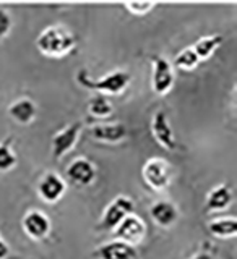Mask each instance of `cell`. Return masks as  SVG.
<instances>
[{
    "label": "cell",
    "mask_w": 237,
    "mask_h": 259,
    "mask_svg": "<svg viewBox=\"0 0 237 259\" xmlns=\"http://www.w3.org/2000/svg\"><path fill=\"white\" fill-rule=\"evenodd\" d=\"M174 167L162 157H151L142 167V177L145 183L154 191H162L173 182Z\"/></svg>",
    "instance_id": "obj_3"
},
{
    "label": "cell",
    "mask_w": 237,
    "mask_h": 259,
    "mask_svg": "<svg viewBox=\"0 0 237 259\" xmlns=\"http://www.w3.org/2000/svg\"><path fill=\"white\" fill-rule=\"evenodd\" d=\"M208 230L216 238H232L237 233V219L234 215L216 217L208 224Z\"/></svg>",
    "instance_id": "obj_17"
},
{
    "label": "cell",
    "mask_w": 237,
    "mask_h": 259,
    "mask_svg": "<svg viewBox=\"0 0 237 259\" xmlns=\"http://www.w3.org/2000/svg\"><path fill=\"white\" fill-rule=\"evenodd\" d=\"M8 254H10V246H8L7 240L0 235V259H5Z\"/></svg>",
    "instance_id": "obj_24"
},
{
    "label": "cell",
    "mask_w": 237,
    "mask_h": 259,
    "mask_svg": "<svg viewBox=\"0 0 237 259\" xmlns=\"http://www.w3.org/2000/svg\"><path fill=\"white\" fill-rule=\"evenodd\" d=\"M151 133L159 146H162L166 151L176 149V136L174 130L171 126L167 115L164 110H156L151 117Z\"/></svg>",
    "instance_id": "obj_11"
},
{
    "label": "cell",
    "mask_w": 237,
    "mask_h": 259,
    "mask_svg": "<svg viewBox=\"0 0 237 259\" xmlns=\"http://www.w3.org/2000/svg\"><path fill=\"white\" fill-rule=\"evenodd\" d=\"M77 46L75 34L63 24H51L44 28L36 37L38 51L52 59H60V57L70 54Z\"/></svg>",
    "instance_id": "obj_1"
},
{
    "label": "cell",
    "mask_w": 237,
    "mask_h": 259,
    "mask_svg": "<svg viewBox=\"0 0 237 259\" xmlns=\"http://www.w3.org/2000/svg\"><path fill=\"white\" fill-rule=\"evenodd\" d=\"M154 7H156L154 2H125L124 4V8L128 13L138 15V16L148 15Z\"/></svg>",
    "instance_id": "obj_22"
},
{
    "label": "cell",
    "mask_w": 237,
    "mask_h": 259,
    "mask_svg": "<svg viewBox=\"0 0 237 259\" xmlns=\"http://www.w3.org/2000/svg\"><path fill=\"white\" fill-rule=\"evenodd\" d=\"M94 254L97 259H138L137 246H132L116 238L103 243Z\"/></svg>",
    "instance_id": "obj_13"
},
{
    "label": "cell",
    "mask_w": 237,
    "mask_h": 259,
    "mask_svg": "<svg viewBox=\"0 0 237 259\" xmlns=\"http://www.w3.org/2000/svg\"><path fill=\"white\" fill-rule=\"evenodd\" d=\"M12 26H13V18L10 12H8L7 8L0 7V39H4L10 34Z\"/></svg>",
    "instance_id": "obj_23"
},
{
    "label": "cell",
    "mask_w": 237,
    "mask_h": 259,
    "mask_svg": "<svg viewBox=\"0 0 237 259\" xmlns=\"http://www.w3.org/2000/svg\"><path fill=\"white\" fill-rule=\"evenodd\" d=\"M232 190L227 183H219L215 188H211L205 199L207 212H221L232 204Z\"/></svg>",
    "instance_id": "obj_16"
},
{
    "label": "cell",
    "mask_w": 237,
    "mask_h": 259,
    "mask_svg": "<svg viewBox=\"0 0 237 259\" xmlns=\"http://www.w3.org/2000/svg\"><path fill=\"white\" fill-rule=\"evenodd\" d=\"M65 191H67V182L57 172H46L39 178L38 194L41 199L49 202V204L59 201L65 194Z\"/></svg>",
    "instance_id": "obj_10"
},
{
    "label": "cell",
    "mask_w": 237,
    "mask_h": 259,
    "mask_svg": "<svg viewBox=\"0 0 237 259\" xmlns=\"http://www.w3.org/2000/svg\"><path fill=\"white\" fill-rule=\"evenodd\" d=\"M198 63H200V59L197 57V54L193 52V49H192V46H190V47L182 49V51L176 55L173 67H177V68H181V70L189 71V70L197 68V67H198Z\"/></svg>",
    "instance_id": "obj_21"
},
{
    "label": "cell",
    "mask_w": 237,
    "mask_h": 259,
    "mask_svg": "<svg viewBox=\"0 0 237 259\" xmlns=\"http://www.w3.org/2000/svg\"><path fill=\"white\" fill-rule=\"evenodd\" d=\"M128 130L124 123L120 121H112V123H99L94 125L89 130V135L94 138L96 141L101 143H111V144H117L120 141H124L127 138Z\"/></svg>",
    "instance_id": "obj_14"
},
{
    "label": "cell",
    "mask_w": 237,
    "mask_h": 259,
    "mask_svg": "<svg viewBox=\"0 0 237 259\" xmlns=\"http://www.w3.org/2000/svg\"><path fill=\"white\" fill-rule=\"evenodd\" d=\"M88 112H89V115H93V117L106 118L112 115L114 105L106 96L94 94L93 97H89V101H88Z\"/></svg>",
    "instance_id": "obj_19"
},
{
    "label": "cell",
    "mask_w": 237,
    "mask_h": 259,
    "mask_svg": "<svg viewBox=\"0 0 237 259\" xmlns=\"http://www.w3.org/2000/svg\"><path fill=\"white\" fill-rule=\"evenodd\" d=\"M151 89L154 94L164 96L167 94L174 86L176 75H174V67L166 57L162 55H153L151 57Z\"/></svg>",
    "instance_id": "obj_5"
},
{
    "label": "cell",
    "mask_w": 237,
    "mask_h": 259,
    "mask_svg": "<svg viewBox=\"0 0 237 259\" xmlns=\"http://www.w3.org/2000/svg\"><path fill=\"white\" fill-rule=\"evenodd\" d=\"M13 136H7L0 141V172H8L16 164H18V157L12 149Z\"/></svg>",
    "instance_id": "obj_20"
},
{
    "label": "cell",
    "mask_w": 237,
    "mask_h": 259,
    "mask_svg": "<svg viewBox=\"0 0 237 259\" xmlns=\"http://www.w3.org/2000/svg\"><path fill=\"white\" fill-rule=\"evenodd\" d=\"M150 217L156 225L169 229L179 221V207L169 199H158L150 206Z\"/></svg>",
    "instance_id": "obj_12"
},
{
    "label": "cell",
    "mask_w": 237,
    "mask_h": 259,
    "mask_svg": "<svg viewBox=\"0 0 237 259\" xmlns=\"http://www.w3.org/2000/svg\"><path fill=\"white\" fill-rule=\"evenodd\" d=\"M8 117L20 125H29L36 118L38 105L31 97H18L8 105Z\"/></svg>",
    "instance_id": "obj_15"
},
{
    "label": "cell",
    "mask_w": 237,
    "mask_h": 259,
    "mask_svg": "<svg viewBox=\"0 0 237 259\" xmlns=\"http://www.w3.org/2000/svg\"><path fill=\"white\" fill-rule=\"evenodd\" d=\"M96 174H97V170H96L94 162H91L85 156H80L70 160L67 170H65L67 180L72 185L80 186V188H85V186L91 185L96 180Z\"/></svg>",
    "instance_id": "obj_8"
},
{
    "label": "cell",
    "mask_w": 237,
    "mask_h": 259,
    "mask_svg": "<svg viewBox=\"0 0 237 259\" xmlns=\"http://www.w3.org/2000/svg\"><path fill=\"white\" fill-rule=\"evenodd\" d=\"M21 227L29 238L41 241V240L47 238V235L51 233L52 224H51V219H49V215L44 212V210L29 209L21 219Z\"/></svg>",
    "instance_id": "obj_9"
},
{
    "label": "cell",
    "mask_w": 237,
    "mask_h": 259,
    "mask_svg": "<svg viewBox=\"0 0 237 259\" xmlns=\"http://www.w3.org/2000/svg\"><path fill=\"white\" fill-rule=\"evenodd\" d=\"M133 209H135L133 199L128 198L127 194H119V196H116L106 206L104 212L99 219V229L112 232L127 215L133 214Z\"/></svg>",
    "instance_id": "obj_4"
},
{
    "label": "cell",
    "mask_w": 237,
    "mask_h": 259,
    "mask_svg": "<svg viewBox=\"0 0 237 259\" xmlns=\"http://www.w3.org/2000/svg\"><path fill=\"white\" fill-rule=\"evenodd\" d=\"M114 232V238L120 240L128 245L137 246L146 238V233H148V225L143 221L140 215H137L135 212L127 215L124 221H122Z\"/></svg>",
    "instance_id": "obj_6"
},
{
    "label": "cell",
    "mask_w": 237,
    "mask_h": 259,
    "mask_svg": "<svg viewBox=\"0 0 237 259\" xmlns=\"http://www.w3.org/2000/svg\"><path fill=\"white\" fill-rule=\"evenodd\" d=\"M81 130H83V123L80 120L73 121V123L67 125L62 128L60 132H57L52 140H51V154L54 160H60L65 154H69L75 144L78 143V138L81 135Z\"/></svg>",
    "instance_id": "obj_7"
},
{
    "label": "cell",
    "mask_w": 237,
    "mask_h": 259,
    "mask_svg": "<svg viewBox=\"0 0 237 259\" xmlns=\"http://www.w3.org/2000/svg\"><path fill=\"white\" fill-rule=\"evenodd\" d=\"M190 259H213L211 257L208 253H205V251H200V253H197V254H193Z\"/></svg>",
    "instance_id": "obj_25"
},
{
    "label": "cell",
    "mask_w": 237,
    "mask_h": 259,
    "mask_svg": "<svg viewBox=\"0 0 237 259\" xmlns=\"http://www.w3.org/2000/svg\"><path fill=\"white\" fill-rule=\"evenodd\" d=\"M224 37L221 34H210V36H203L200 37L197 42L192 46L193 52L197 54V57L201 60H207L213 55L219 47H221Z\"/></svg>",
    "instance_id": "obj_18"
},
{
    "label": "cell",
    "mask_w": 237,
    "mask_h": 259,
    "mask_svg": "<svg viewBox=\"0 0 237 259\" xmlns=\"http://www.w3.org/2000/svg\"><path fill=\"white\" fill-rule=\"evenodd\" d=\"M77 83L80 86H83L89 91H96L97 94H103V96H116V94H120L124 93L127 86L130 84V81H132V75L127 71V70H114L108 75H104L101 78H91L88 75V71L83 68V70H78L77 71Z\"/></svg>",
    "instance_id": "obj_2"
}]
</instances>
